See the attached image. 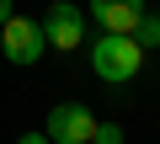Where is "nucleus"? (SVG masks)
<instances>
[{"label": "nucleus", "mask_w": 160, "mask_h": 144, "mask_svg": "<svg viewBox=\"0 0 160 144\" xmlns=\"http://www.w3.org/2000/svg\"><path fill=\"white\" fill-rule=\"evenodd\" d=\"M0 53H6V64H38L48 53V37H43V22L32 16H6L0 22Z\"/></svg>", "instance_id": "nucleus-2"}, {"label": "nucleus", "mask_w": 160, "mask_h": 144, "mask_svg": "<svg viewBox=\"0 0 160 144\" xmlns=\"http://www.w3.org/2000/svg\"><path fill=\"white\" fill-rule=\"evenodd\" d=\"M144 69V48L133 43V32H102L91 43V75L107 86H128Z\"/></svg>", "instance_id": "nucleus-1"}, {"label": "nucleus", "mask_w": 160, "mask_h": 144, "mask_svg": "<svg viewBox=\"0 0 160 144\" xmlns=\"http://www.w3.org/2000/svg\"><path fill=\"white\" fill-rule=\"evenodd\" d=\"M11 11H16V6H11V0H0V22H6V16H11Z\"/></svg>", "instance_id": "nucleus-9"}, {"label": "nucleus", "mask_w": 160, "mask_h": 144, "mask_svg": "<svg viewBox=\"0 0 160 144\" xmlns=\"http://www.w3.org/2000/svg\"><path fill=\"white\" fill-rule=\"evenodd\" d=\"M43 37H48V48H59V53L86 48V11L69 6V0H53L48 16H43Z\"/></svg>", "instance_id": "nucleus-4"}, {"label": "nucleus", "mask_w": 160, "mask_h": 144, "mask_svg": "<svg viewBox=\"0 0 160 144\" xmlns=\"http://www.w3.org/2000/svg\"><path fill=\"white\" fill-rule=\"evenodd\" d=\"M16 144H53V139H48V133H22Z\"/></svg>", "instance_id": "nucleus-8"}, {"label": "nucleus", "mask_w": 160, "mask_h": 144, "mask_svg": "<svg viewBox=\"0 0 160 144\" xmlns=\"http://www.w3.org/2000/svg\"><path fill=\"white\" fill-rule=\"evenodd\" d=\"M133 43H139V48H160V16H149V11H144V16H139V27H133Z\"/></svg>", "instance_id": "nucleus-6"}, {"label": "nucleus", "mask_w": 160, "mask_h": 144, "mask_svg": "<svg viewBox=\"0 0 160 144\" xmlns=\"http://www.w3.org/2000/svg\"><path fill=\"white\" fill-rule=\"evenodd\" d=\"M43 133H48L53 144H91V133H96V112H91L86 102H59V107L48 112Z\"/></svg>", "instance_id": "nucleus-3"}, {"label": "nucleus", "mask_w": 160, "mask_h": 144, "mask_svg": "<svg viewBox=\"0 0 160 144\" xmlns=\"http://www.w3.org/2000/svg\"><path fill=\"white\" fill-rule=\"evenodd\" d=\"M86 6H91V22H96L102 32H133L139 16L149 11L144 0H86Z\"/></svg>", "instance_id": "nucleus-5"}, {"label": "nucleus", "mask_w": 160, "mask_h": 144, "mask_svg": "<svg viewBox=\"0 0 160 144\" xmlns=\"http://www.w3.org/2000/svg\"><path fill=\"white\" fill-rule=\"evenodd\" d=\"M91 144H123V128H118V123H96Z\"/></svg>", "instance_id": "nucleus-7"}]
</instances>
